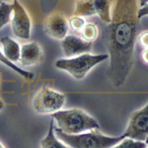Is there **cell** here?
Listing matches in <instances>:
<instances>
[{"instance_id":"6da1fadb","label":"cell","mask_w":148,"mask_h":148,"mask_svg":"<svg viewBox=\"0 0 148 148\" xmlns=\"http://www.w3.org/2000/svg\"><path fill=\"white\" fill-rule=\"evenodd\" d=\"M138 0H116L102 39L108 51L109 77L116 87L126 81L134 63Z\"/></svg>"},{"instance_id":"7a4b0ae2","label":"cell","mask_w":148,"mask_h":148,"mask_svg":"<svg viewBox=\"0 0 148 148\" xmlns=\"http://www.w3.org/2000/svg\"><path fill=\"white\" fill-rule=\"evenodd\" d=\"M57 128L69 135H76L99 129L95 119L78 108L59 110L51 114Z\"/></svg>"},{"instance_id":"3957f363","label":"cell","mask_w":148,"mask_h":148,"mask_svg":"<svg viewBox=\"0 0 148 148\" xmlns=\"http://www.w3.org/2000/svg\"><path fill=\"white\" fill-rule=\"evenodd\" d=\"M56 137L70 148H111L125 136H109L102 134L99 130H91L76 135H69L54 127Z\"/></svg>"},{"instance_id":"277c9868","label":"cell","mask_w":148,"mask_h":148,"mask_svg":"<svg viewBox=\"0 0 148 148\" xmlns=\"http://www.w3.org/2000/svg\"><path fill=\"white\" fill-rule=\"evenodd\" d=\"M108 58V54H91L87 53L71 58L58 59L56 61L55 66L67 72L75 79L81 80L93 67Z\"/></svg>"},{"instance_id":"5b68a950","label":"cell","mask_w":148,"mask_h":148,"mask_svg":"<svg viewBox=\"0 0 148 148\" xmlns=\"http://www.w3.org/2000/svg\"><path fill=\"white\" fill-rule=\"evenodd\" d=\"M65 95L47 86L41 87L34 95L33 109L39 114H51L60 110L65 102Z\"/></svg>"},{"instance_id":"8992f818","label":"cell","mask_w":148,"mask_h":148,"mask_svg":"<svg viewBox=\"0 0 148 148\" xmlns=\"http://www.w3.org/2000/svg\"><path fill=\"white\" fill-rule=\"evenodd\" d=\"M123 135L135 140L147 143L148 105L136 110L130 116L127 128Z\"/></svg>"},{"instance_id":"52a82bcc","label":"cell","mask_w":148,"mask_h":148,"mask_svg":"<svg viewBox=\"0 0 148 148\" xmlns=\"http://www.w3.org/2000/svg\"><path fill=\"white\" fill-rule=\"evenodd\" d=\"M13 11L14 14L12 20V27L14 34L21 39H29L31 20L25 9L17 0L13 2Z\"/></svg>"},{"instance_id":"ba28073f","label":"cell","mask_w":148,"mask_h":148,"mask_svg":"<svg viewBox=\"0 0 148 148\" xmlns=\"http://www.w3.org/2000/svg\"><path fill=\"white\" fill-rule=\"evenodd\" d=\"M43 27L48 36L56 40H61L66 36L69 25L66 18L62 14L56 13L46 18Z\"/></svg>"},{"instance_id":"9c48e42d","label":"cell","mask_w":148,"mask_h":148,"mask_svg":"<svg viewBox=\"0 0 148 148\" xmlns=\"http://www.w3.org/2000/svg\"><path fill=\"white\" fill-rule=\"evenodd\" d=\"M92 42H87L77 36L66 35L61 40L62 51L67 58L75 57L90 51Z\"/></svg>"},{"instance_id":"30bf717a","label":"cell","mask_w":148,"mask_h":148,"mask_svg":"<svg viewBox=\"0 0 148 148\" xmlns=\"http://www.w3.org/2000/svg\"><path fill=\"white\" fill-rule=\"evenodd\" d=\"M42 50L36 42H32L23 45L20 48V60L24 66H33L42 59Z\"/></svg>"},{"instance_id":"8fae6325","label":"cell","mask_w":148,"mask_h":148,"mask_svg":"<svg viewBox=\"0 0 148 148\" xmlns=\"http://www.w3.org/2000/svg\"><path fill=\"white\" fill-rule=\"evenodd\" d=\"M0 41L3 46L5 57L12 62H16L20 60V47L19 45L9 36L1 38Z\"/></svg>"},{"instance_id":"7c38bea8","label":"cell","mask_w":148,"mask_h":148,"mask_svg":"<svg viewBox=\"0 0 148 148\" xmlns=\"http://www.w3.org/2000/svg\"><path fill=\"white\" fill-rule=\"evenodd\" d=\"M54 120H50L47 135L40 140L41 148H70L63 144L54 134Z\"/></svg>"},{"instance_id":"4fadbf2b","label":"cell","mask_w":148,"mask_h":148,"mask_svg":"<svg viewBox=\"0 0 148 148\" xmlns=\"http://www.w3.org/2000/svg\"><path fill=\"white\" fill-rule=\"evenodd\" d=\"M93 5L95 14L106 24L111 21V1L110 0H93Z\"/></svg>"},{"instance_id":"5bb4252c","label":"cell","mask_w":148,"mask_h":148,"mask_svg":"<svg viewBox=\"0 0 148 148\" xmlns=\"http://www.w3.org/2000/svg\"><path fill=\"white\" fill-rule=\"evenodd\" d=\"M95 14L93 0H78L77 1L74 12L75 16L84 17Z\"/></svg>"},{"instance_id":"9a60e30c","label":"cell","mask_w":148,"mask_h":148,"mask_svg":"<svg viewBox=\"0 0 148 148\" xmlns=\"http://www.w3.org/2000/svg\"><path fill=\"white\" fill-rule=\"evenodd\" d=\"M81 32L82 39L87 42H92L98 35L97 28L92 23L85 24Z\"/></svg>"},{"instance_id":"2e32d148","label":"cell","mask_w":148,"mask_h":148,"mask_svg":"<svg viewBox=\"0 0 148 148\" xmlns=\"http://www.w3.org/2000/svg\"><path fill=\"white\" fill-rule=\"evenodd\" d=\"M111 148H147V143L125 138Z\"/></svg>"},{"instance_id":"e0dca14e","label":"cell","mask_w":148,"mask_h":148,"mask_svg":"<svg viewBox=\"0 0 148 148\" xmlns=\"http://www.w3.org/2000/svg\"><path fill=\"white\" fill-rule=\"evenodd\" d=\"M0 61L27 79H31L34 76V74L32 73L20 68V67L16 65L13 62L8 60L5 57L4 54L2 53L1 51H0Z\"/></svg>"},{"instance_id":"ac0fdd59","label":"cell","mask_w":148,"mask_h":148,"mask_svg":"<svg viewBox=\"0 0 148 148\" xmlns=\"http://www.w3.org/2000/svg\"><path fill=\"white\" fill-rule=\"evenodd\" d=\"M12 11L13 4L9 5L4 2L0 3V28L10 21Z\"/></svg>"},{"instance_id":"d6986e66","label":"cell","mask_w":148,"mask_h":148,"mask_svg":"<svg viewBox=\"0 0 148 148\" xmlns=\"http://www.w3.org/2000/svg\"><path fill=\"white\" fill-rule=\"evenodd\" d=\"M69 25L73 31H79L82 29L85 25V21L82 17L74 16L70 18Z\"/></svg>"},{"instance_id":"ffe728a7","label":"cell","mask_w":148,"mask_h":148,"mask_svg":"<svg viewBox=\"0 0 148 148\" xmlns=\"http://www.w3.org/2000/svg\"><path fill=\"white\" fill-rule=\"evenodd\" d=\"M148 14V4L142 6H139L137 10V18L139 20L143 17L147 16Z\"/></svg>"},{"instance_id":"44dd1931","label":"cell","mask_w":148,"mask_h":148,"mask_svg":"<svg viewBox=\"0 0 148 148\" xmlns=\"http://www.w3.org/2000/svg\"><path fill=\"white\" fill-rule=\"evenodd\" d=\"M139 41L142 46L147 48L148 45V32L146 31V32H143L139 37Z\"/></svg>"},{"instance_id":"7402d4cb","label":"cell","mask_w":148,"mask_h":148,"mask_svg":"<svg viewBox=\"0 0 148 148\" xmlns=\"http://www.w3.org/2000/svg\"><path fill=\"white\" fill-rule=\"evenodd\" d=\"M142 57L143 60L146 62H147V60H148V53H147V48H146V50H144L143 54H142Z\"/></svg>"},{"instance_id":"603a6c76","label":"cell","mask_w":148,"mask_h":148,"mask_svg":"<svg viewBox=\"0 0 148 148\" xmlns=\"http://www.w3.org/2000/svg\"><path fill=\"white\" fill-rule=\"evenodd\" d=\"M139 6H142L148 4V0H139Z\"/></svg>"},{"instance_id":"cb8c5ba5","label":"cell","mask_w":148,"mask_h":148,"mask_svg":"<svg viewBox=\"0 0 148 148\" xmlns=\"http://www.w3.org/2000/svg\"><path fill=\"white\" fill-rule=\"evenodd\" d=\"M3 106H4V104L0 100V110L2 109L3 108Z\"/></svg>"},{"instance_id":"d4e9b609","label":"cell","mask_w":148,"mask_h":148,"mask_svg":"<svg viewBox=\"0 0 148 148\" xmlns=\"http://www.w3.org/2000/svg\"><path fill=\"white\" fill-rule=\"evenodd\" d=\"M0 148H4L3 146H2V145L0 143Z\"/></svg>"},{"instance_id":"484cf974","label":"cell","mask_w":148,"mask_h":148,"mask_svg":"<svg viewBox=\"0 0 148 148\" xmlns=\"http://www.w3.org/2000/svg\"><path fill=\"white\" fill-rule=\"evenodd\" d=\"M3 1H8V0H3Z\"/></svg>"}]
</instances>
